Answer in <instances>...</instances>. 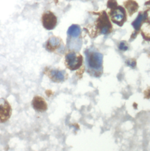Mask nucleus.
I'll use <instances>...</instances> for the list:
<instances>
[{"label": "nucleus", "instance_id": "1", "mask_svg": "<svg viewBox=\"0 0 150 151\" xmlns=\"http://www.w3.org/2000/svg\"><path fill=\"white\" fill-rule=\"evenodd\" d=\"M87 72L91 76L99 77L103 73V55L94 48L87 50L85 52Z\"/></svg>", "mask_w": 150, "mask_h": 151}, {"label": "nucleus", "instance_id": "2", "mask_svg": "<svg viewBox=\"0 0 150 151\" xmlns=\"http://www.w3.org/2000/svg\"><path fill=\"white\" fill-rule=\"evenodd\" d=\"M99 16L94 24V31L92 37H96L99 34H109L113 29V27L110 22L109 17L105 11L99 13Z\"/></svg>", "mask_w": 150, "mask_h": 151}, {"label": "nucleus", "instance_id": "3", "mask_svg": "<svg viewBox=\"0 0 150 151\" xmlns=\"http://www.w3.org/2000/svg\"><path fill=\"white\" fill-rule=\"evenodd\" d=\"M109 14L111 21L120 27H122L127 19L125 9L120 5H117L111 8Z\"/></svg>", "mask_w": 150, "mask_h": 151}, {"label": "nucleus", "instance_id": "4", "mask_svg": "<svg viewBox=\"0 0 150 151\" xmlns=\"http://www.w3.org/2000/svg\"><path fill=\"white\" fill-rule=\"evenodd\" d=\"M83 60V57L78 52L71 51L65 56V65L71 71H75L81 66Z\"/></svg>", "mask_w": 150, "mask_h": 151}, {"label": "nucleus", "instance_id": "5", "mask_svg": "<svg viewBox=\"0 0 150 151\" xmlns=\"http://www.w3.org/2000/svg\"><path fill=\"white\" fill-rule=\"evenodd\" d=\"M57 22V17L51 11H46L43 14L42 16V23L46 29H54L56 27Z\"/></svg>", "mask_w": 150, "mask_h": 151}, {"label": "nucleus", "instance_id": "6", "mask_svg": "<svg viewBox=\"0 0 150 151\" xmlns=\"http://www.w3.org/2000/svg\"><path fill=\"white\" fill-rule=\"evenodd\" d=\"M12 107L8 101L0 98V124L8 121L12 115Z\"/></svg>", "mask_w": 150, "mask_h": 151}, {"label": "nucleus", "instance_id": "7", "mask_svg": "<svg viewBox=\"0 0 150 151\" xmlns=\"http://www.w3.org/2000/svg\"><path fill=\"white\" fill-rule=\"evenodd\" d=\"M63 41L59 37L52 36L49 38L46 44V49L51 52H56L64 48Z\"/></svg>", "mask_w": 150, "mask_h": 151}, {"label": "nucleus", "instance_id": "8", "mask_svg": "<svg viewBox=\"0 0 150 151\" xmlns=\"http://www.w3.org/2000/svg\"><path fill=\"white\" fill-rule=\"evenodd\" d=\"M47 74L49 78L55 82H64L67 76V74L65 71L58 70H51L48 71Z\"/></svg>", "mask_w": 150, "mask_h": 151}, {"label": "nucleus", "instance_id": "9", "mask_svg": "<svg viewBox=\"0 0 150 151\" xmlns=\"http://www.w3.org/2000/svg\"><path fill=\"white\" fill-rule=\"evenodd\" d=\"M32 107L38 112H44L48 108L47 103L44 98L40 96H35L32 101Z\"/></svg>", "mask_w": 150, "mask_h": 151}, {"label": "nucleus", "instance_id": "10", "mask_svg": "<svg viewBox=\"0 0 150 151\" xmlns=\"http://www.w3.org/2000/svg\"><path fill=\"white\" fill-rule=\"evenodd\" d=\"M124 5L128 11L130 16H131L134 13L136 12L139 9V4L134 0H127L124 2Z\"/></svg>", "mask_w": 150, "mask_h": 151}, {"label": "nucleus", "instance_id": "11", "mask_svg": "<svg viewBox=\"0 0 150 151\" xmlns=\"http://www.w3.org/2000/svg\"><path fill=\"white\" fill-rule=\"evenodd\" d=\"M67 34L69 37L77 38L81 34V28L78 25L74 24L69 28Z\"/></svg>", "mask_w": 150, "mask_h": 151}, {"label": "nucleus", "instance_id": "12", "mask_svg": "<svg viewBox=\"0 0 150 151\" xmlns=\"http://www.w3.org/2000/svg\"><path fill=\"white\" fill-rule=\"evenodd\" d=\"M147 16V14L146 15V14H143V12H140L137 18L135 19L134 22H133L131 25H133V27H134L136 31H139L140 29L142 22H143L144 20L146 19Z\"/></svg>", "mask_w": 150, "mask_h": 151}, {"label": "nucleus", "instance_id": "13", "mask_svg": "<svg viewBox=\"0 0 150 151\" xmlns=\"http://www.w3.org/2000/svg\"><path fill=\"white\" fill-rule=\"evenodd\" d=\"M119 48L121 51H127L129 48V47L125 41H121L119 44Z\"/></svg>", "mask_w": 150, "mask_h": 151}, {"label": "nucleus", "instance_id": "14", "mask_svg": "<svg viewBox=\"0 0 150 151\" xmlns=\"http://www.w3.org/2000/svg\"><path fill=\"white\" fill-rule=\"evenodd\" d=\"M126 64L130 67L134 68L136 66V61L134 59H130L127 61H126Z\"/></svg>", "mask_w": 150, "mask_h": 151}]
</instances>
